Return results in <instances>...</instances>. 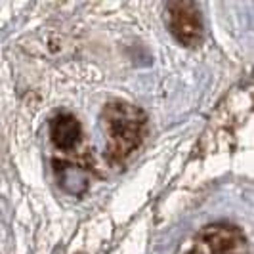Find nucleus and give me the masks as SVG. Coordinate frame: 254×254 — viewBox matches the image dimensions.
Masks as SVG:
<instances>
[{
    "instance_id": "f257e3e1",
    "label": "nucleus",
    "mask_w": 254,
    "mask_h": 254,
    "mask_svg": "<svg viewBox=\"0 0 254 254\" xmlns=\"http://www.w3.org/2000/svg\"><path fill=\"white\" fill-rule=\"evenodd\" d=\"M102 123L107 147L105 157L111 165L119 166L141 145L147 134V117L138 105L127 102H109L103 107Z\"/></svg>"
},
{
    "instance_id": "f03ea898",
    "label": "nucleus",
    "mask_w": 254,
    "mask_h": 254,
    "mask_svg": "<svg viewBox=\"0 0 254 254\" xmlns=\"http://www.w3.org/2000/svg\"><path fill=\"white\" fill-rule=\"evenodd\" d=\"M186 254H249V245L239 228L212 224L197 233Z\"/></svg>"
},
{
    "instance_id": "7ed1b4c3",
    "label": "nucleus",
    "mask_w": 254,
    "mask_h": 254,
    "mask_svg": "<svg viewBox=\"0 0 254 254\" xmlns=\"http://www.w3.org/2000/svg\"><path fill=\"white\" fill-rule=\"evenodd\" d=\"M166 21L170 33L180 44L188 48H197L203 42V17L195 2H168Z\"/></svg>"
},
{
    "instance_id": "20e7f679",
    "label": "nucleus",
    "mask_w": 254,
    "mask_h": 254,
    "mask_svg": "<svg viewBox=\"0 0 254 254\" xmlns=\"http://www.w3.org/2000/svg\"><path fill=\"white\" fill-rule=\"evenodd\" d=\"M48 128H50V140L58 151H75L82 141V125L69 111H58L50 119Z\"/></svg>"
},
{
    "instance_id": "39448f33",
    "label": "nucleus",
    "mask_w": 254,
    "mask_h": 254,
    "mask_svg": "<svg viewBox=\"0 0 254 254\" xmlns=\"http://www.w3.org/2000/svg\"><path fill=\"white\" fill-rule=\"evenodd\" d=\"M56 168V176L58 184L62 186V190L71 193V195H80L88 188V170L86 166L69 163V161H54Z\"/></svg>"
}]
</instances>
